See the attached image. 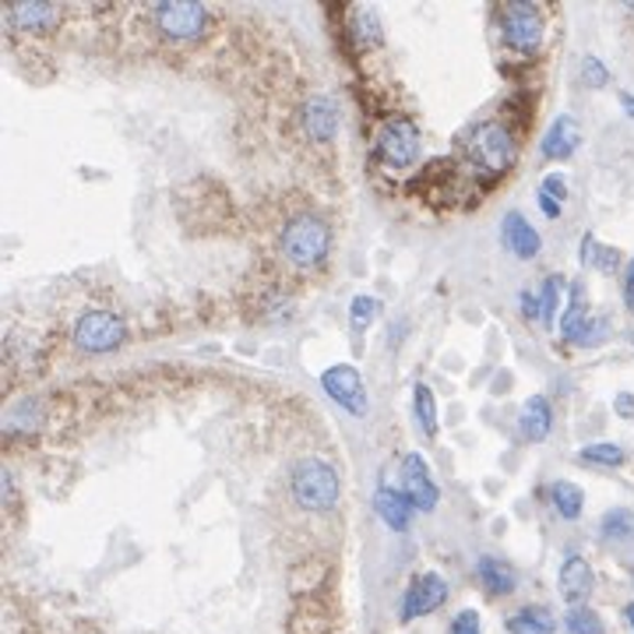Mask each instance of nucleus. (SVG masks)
<instances>
[{"label": "nucleus", "instance_id": "10", "mask_svg": "<svg viewBox=\"0 0 634 634\" xmlns=\"http://www.w3.org/2000/svg\"><path fill=\"white\" fill-rule=\"evenodd\" d=\"M402 494L412 501L416 512H434L437 507V497H441L437 483H434L431 469H426L423 455H416V451H409L402 458Z\"/></svg>", "mask_w": 634, "mask_h": 634}, {"label": "nucleus", "instance_id": "27", "mask_svg": "<svg viewBox=\"0 0 634 634\" xmlns=\"http://www.w3.org/2000/svg\"><path fill=\"white\" fill-rule=\"evenodd\" d=\"M582 455V462H589V466H624V448L621 444H610V441H599V444H585V448L578 451Z\"/></svg>", "mask_w": 634, "mask_h": 634}, {"label": "nucleus", "instance_id": "5", "mask_svg": "<svg viewBox=\"0 0 634 634\" xmlns=\"http://www.w3.org/2000/svg\"><path fill=\"white\" fill-rule=\"evenodd\" d=\"M420 155V127L409 117L388 120L377 134V158L391 169H406Z\"/></svg>", "mask_w": 634, "mask_h": 634}, {"label": "nucleus", "instance_id": "16", "mask_svg": "<svg viewBox=\"0 0 634 634\" xmlns=\"http://www.w3.org/2000/svg\"><path fill=\"white\" fill-rule=\"evenodd\" d=\"M374 507H377V515H380V521H385L388 529H395V532H406L409 529V521H412V501L402 494V486L395 490V486H380L377 490V497H374Z\"/></svg>", "mask_w": 634, "mask_h": 634}, {"label": "nucleus", "instance_id": "1", "mask_svg": "<svg viewBox=\"0 0 634 634\" xmlns=\"http://www.w3.org/2000/svg\"><path fill=\"white\" fill-rule=\"evenodd\" d=\"M328 247H331V230L325 226V219H317L310 212L296 215L285 222V233H282V250L296 268H314L328 258Z\"/></svg>", "mask_w": 634, "mask_h": 634}, {"label": "nucleus", "instance_id": "18", "mask_svg": "<svg viewBox=\"0 0 634 634\" xmlns=\"http://www.w3.org/2000/svg\"><path fill=\"white\" fill-rule=\"evenodd\" d=\"M589 321H592V317H589V307H585V285L571 282V300H567V310H564V321H561L564 342H582Z\"/></svg>", "mask_w": 634, "mask_h": 634}, {"label": "nucleus", "instance_id": "28", "mask_svg": "<svg viewBox=\"0 0 634 634\" xmlns=\"http://www.w3.org/2000/svg\"><path fill=\"white\" fill-rule=\"evenodd\" d=\"M567 634H607V627H602L599 613L589 610V607H575L567 613Z\"/></svg>", "mask_w": 634, "mask_h": 634}, {"label": "nucleus", "instance_id": "25", "mask_svg": "<svg viewBox=\"0 0 634 634\" xmlns=\"http://www.w3.org/2000/svg\"><path fill=\"white\" fill-rule=\"evenodd\" d=\"M539 209H543L550 219H561V212H564V201H567V184H564V177L561 173H550V177L539 184Z\"/></svg>", "mask_w": 634, "mask_h": 634}, {"label": "nucleus", "instance_id": "13", "mask_svg": "<svg viewBox=\"0 0 634 634\" xmlns=\"http://www.w3.org/2000/svg\"><path fill=\"white\" fill-rule=\"evenodd\" d=\"M578 145H582V127L575 117L564 114L547 127L543 141H539V152H543L547 158H571L578 152Z\"/></svg>", "mask_w": 634, "mask_h": 634}, {"label": "nucleus", "instance_id": "32", "mask_svg": "<svg viewBox=\"0 0 634 634\" xmlns=\"http://www.w3.org/2000/svg\"><path fill=\"white\" fill-rule=\"evenodd\" d=\"M448 634H483V627H480V613L476 610H462L451 621V631Z\"/></svg>", "mask_w": 634, "mask_h": 634}, {"label": "nucleus", "instance_id": "20", "mask_svg": "<svg viewBox=\"0 0 634 634\" xmlns=\"http://www.w3.org/2000/svg\"><path fill=\"white\" fill-rule=\"evenodd\" d=\"M557 621L547 607H521L518 613L507 617V634H553Z\"/></svg>", "mask_w": 634, "mask_h": 634}, {"label": "nucleus", "instance_id": "23", "mask_svg": "<svg viewBox=\"0 0 634 634\" xmlns=\"http://www.w3.org/2000/svg\"><path fill=\"white\" fill-rule=\"evenodd\" d=\"M550 501H553V507H557V515L567 518V521H575L582 515V507H585L582 486L571 483V480H557V483H553L550 486Z\"/></svg>", "mask_w": 634, "mask_h": 634}, {"label": "nucleus", "instance_id": "12", "mask_svg": "<svg viewBox=\"0 0 634 634\" xmlns=\"http://www.w3.org/2000/svg\"><path fill=\"white\" fill-rule=\"evenodd\" d=\"M501 240L521 261H532L536 254L543 250V236H539V230H532V222L521 215V212H507L504 215V222H501Z\"/></svg>", "mask_w": 634, "mask_h": 634}, {"label": "nucleus", "instance_id": "37", "mask_svg": "<svg viewBox=\"0 0 634 634\" xmlns=\"http://www.w3.org/2000/svg\"><path fill=\"white\" fill-rule=\"evenodd\" d=\"M624 617H627V624H631V631H634V602H627V610H624Z\"/></svg>", "mask_w": 634, "mask_h": 634}, {"label": "nucleus", "instance_id": "22", "mask_svg": "<svg viewBox=\"0 0 634 634\" xmlns=\"http://www.w3.org/2000/svg\"><path fill=\"white\" fill-rule=\"evenodd\" d=\"M582 265L596 268V272H602V275H613L617 268H621V250H617V247H602L592 233H585V240H582Z\"/></svg>", "mask_w": 634, "mask_h": 634}, {"label": "nucleus", "instance_id": "8", "mask_svg": "<svg viewBox=\"0 0 634 634\" xmlns=\"http://www.w3.org/2000/svg\"><path fill=\"white\" fill-rule=\"evenodd\" d=\"M321 385H325V391L331 395V399H336L342 409L353 412V416H367V409H371L367 388H363V377H360V371L353 367V363L328 367L321 374Z\"/></svg>", "mask_w": 634, "mask_h": 634}, {"label": "nucleus", "instance_id": "17", "mask_svg": "<svg viewBox=\"0 0 634 634\" xmlns=\"http://www.w3.org/2000/svg\"><path fill=\"white\" fill-rule=\"evenodd\" d=\"M476 575H480L483 589L490 596H512L515 585H518L515 567L507 564V561H501V557H483L480 564H476Z\"/></svg>", "mask_w": 634, "mask_h": 634}, {"label": "nucleus", "instance_id": "7", "mask_svg": "<svg viewBox=\"0 0 634 634\" xmlns=\"http://www.w3.org/2000/svg\"><path fill=\"white\" fill-rule=\"evenodd\" d=\"M209 22V11L195 0H166V4L155 8V25L166 39H198Z\"/></svg>", "mask_w": 634, "mask_h": 634}, {"label": "nucleus", "instance_id": "24", "mask_svg": "<svg viewBox=\"0 0 634 634\" xmlns=\"http://www.w3.org/2000/svg\"><path fill=\"white\" fill-rule=\"evenodd\" d=\"M599 536L610 539V543H631L634 539V512H627V507H613V512H607L599 521Z\"/></svg>", "mask_w": 634, "mask_h": 634}, {"label": "nucleus", "instance_id": "31", "mask_svg": "<svg viewBox=\"0 0 634 634\" xmlns=\"http://www.w3.org/2000/svg\"><path fill=\"white\" fill-rule=\"evenodd\" d=\"M582 78H585V85L602 89V85L610 82V71H607V63H602L599 57H585L582 60Z\"/></svg>", "mask_w": 634, "mask_h": 634}, {"label": "nucleus", "instance_id": "3", "mask_svg": "<svg viewBox=\"0 0 634 634\" xmlns=\"http://www.w3.org/2000/svg\"><path fill=\"white\" fill-rule=\"evenodd\" d=\"M469 155L476 166L490 173V177H501V173H507L515 163V138L501 124H483V127H476V134L469 141Z\"/></svg>", "mask_w": 634, "mask_h": 634}, {"label": "nucleus", "instance_id": "38", "mask_svg": "<svg viewBox=\"0 0 634 634\" xmlns=\"http://www.w3.org/2000/svg\"><path fill=\"white\" fill-rule=\"evenodd\" d=\"M631 339H634V331H631Z\"/></svg>", "mask_w": 634, "mask_h": 634}, {"label": "nucleus", "instance_id": "36", "mask_svg": "<svg viewBox=\"0 0 634 634\" xmlns=\"http://www.w3.org/2000/svg\"><path fill=\"white\" fill-rule=\"evenodd\" d=\"M621 106H624L627 117H634V95L631 92H621Z\"/></svg>", "mask_w": 634, "mask_h": 634}, {"label": "nucleus", "instance_id": "29", "mask_svg": "<svg viewBox=\"0 0 634 634\" xmlns=\"http://www.w3.org/2000/svg\"><path fill=\"white\" fill-rule=\"evenodd\" d=\"M377 314H380V300L363 293V296L353 300V304H349V325H353L356 331H363V328H367V325L374 321Z\"/></svg>", "mask_w": 634, "mask_h": 634}, {"label": "nucleus", "instance_id": "33", "mask_svg": "<svg viewBox=\"0 0 634 634\" xmlns=\"http://www.w3.org/2000/svg\"><path fill=\"white\" fill-rule=\"evenodd\" d=\"M607 336H610V321H607V317H592L578 345H599V342L607 339Z\"/></svg>", "mask_w": 634, "mask_h": 634}, {"label": "nucleus", "instance_id": "26", "mask_svg": "<svg viewBox=\"0 0 634 634\" xmlns=\"http://www.w3.org/2000/svg\"><path fill=\"white\" fill-rule=\"evenodd\" d=\"M412 412H416L420 431L426 437H434L437 434V399L426 385H416V391H412Z\"/></svg>", "mask_w": 634, "mask_h": 634}, {"label": "nucleus", "instance_id": "4", "mask_svg": "<svg viewBox=\"0 0 634 634\" xmlns=\"http://www.w3.org/2000/svg\"><path fill=\"white\" fill-rule=\"evenodd\" d=\"M127 339V328L117 314L109 310H85L74 325V342L85 353H114Z\"/></svg>", "mask_w": 634, "mask_h": 634}, {"label": "nucleus", "instance_id": "15", "mask_svg": "<svg viewBox=\"0 0 634 634\" xmlns=\"http://www.w3.org/2000/svg\"><path fill=\"white\" fill-rule=\"evenodd\" d=\"M60 19V11L54 4H43V0H22V4L8 8V22L19 32H46L54 28Z\"/></svg>", "mask_w": 634, "mask_h": 634}, {"label": "nucleus", "instance_id": "35", "mask_svg": "<svg viewBox=\"0 0 634 634\" xmlns=\"http://www.w3.org/2000/svg\"><path fill=\"white\" fill-rule=\"evenodd\" d=\"M624 304H627V310L634 314V258H631L627 272H624Z\"/></svg>", "mask_w": 634, "mask_h": 634}, {"label": "nucleus", "instance_id": "19", "mask_svg": "<svg viewBox=\"0 0 634 634\" xmlns=\"http://www.w3.org/2000/svg\"><path fill=\"white\" fill-rule=\"evenodd\" d=\"M521 437L526 441H547L550 437V426H553V409L550 402L543 399V395H536V399H529L526 406H521Z\"/></svg>", "mask_w": 634, "mask_h": 634}, {"label": "nucleus", "instance_id": "9", "mask_svg": "<svg viewBox=\"0 0 634 634\" xmlns=\"http://www.w3.org/2000/svg\"><path fill=\"white\" fill-rule=\"evenodd\" d=\"M444 599H448V582H444L437 571H426V575H416L412 585L402 596V624L416 621V617H426L444 607Z\"/></svg>", "mask_w": 634, "mask_h": 634}, {"label": "nucleus", "instance_id": "14", "mask_svg": "<svg viewBox=\"0 0 634 634\" xmlns=\"http://www.w3.org/2000/svg\"><path fill=\"white\" fill-rule=\"evenodd\" d=\"M304 127H307V138L314 141H331L339 131V109L328 95H310L304 103Z\"/></svg>", "mask_w": 634, "mask_h": 634}, {"label": "nucleus", "instance_id": "2", "mask_svg": "<svg viewBox=\"0 0 634 634\" xmlns=\"http://www.w3.org/2000/svg\"><path fill=\"white\" fill-rule=\"evenodd\" d=\"M339 472L325 458H304L293 469V497L304 512H328L339 501Z\"/></svg>", "mask_w": 634, "mask_h": 634}, {"label": "nucleus", "instance_id": "11", "mask_svg": "<svg viewBox=\"0 0 634 634\" xmlns=\"http://www.w3.org/2000/svg\"><path fill=\"white\" fill-rule=\"evenodd\" d=\"M592 585H596L592 564L585 561L582 553H567L564 564H561V575H557V589H561L564 602L582 607V602L592 596Z\"/></svg>", "mask_w": 634, "mask_h": 634}, {"label": "nucleus", "instance_id": "34", "mask_svg": "<svg viewBox=\"0 0 634 634\" xmlns=\"http://www.w3.org/2000/svg\"><path fill=\"white\" fill-rule=\"evenodd\" d=\"M613 409H617V416H624V420H634V395L621 391L613 399Z\"/></svg>", "mask_w": 634, "mask_h": 634}, {"label": "nucleus", "instance_id": "6", "mask_svg": "<svg viewBox=\"0 0 634 634\" xmlns=\"http://www.w3.org/2000/svg\"><path fill=\"white\" fill-rule=\"evenodd\" d=\"M504 39L518 54H536L543 46V11L529 0H515L504 8Z\"/></svg>", "mask_w": 634, "mask_h": 634}, {"label": "nucleus", "instance_id": "21", "mask_svg": "<svg viewBox=\"0 0 634 634\" xmlns=\"http://www.w3.org/2000/svg\"><path fill=\"white\" fill-rule=\"evenodd\" d=\"M561 290H564V279L561 275H547L543 282L536 285V321L543 325V328H550L553 317H557Z\"/></svg>", "mask_w": 634, "mask_h": 634}, {"label": "nucleus", "instance_id": "30", "mask_svg": "<svg viewBox=\"0 0 634 634\" xmlns=\"http://www.w3.org/2000/svg\"><path fill=\"white\" fill-rule=\"evenodd\" d=\"M353 32L360 36L363 46H374L380 43V22H377V11L371 8H356L353 11Z\"/></svg>", "mask_w": 634, "mask_h": 634}]
</instances>
